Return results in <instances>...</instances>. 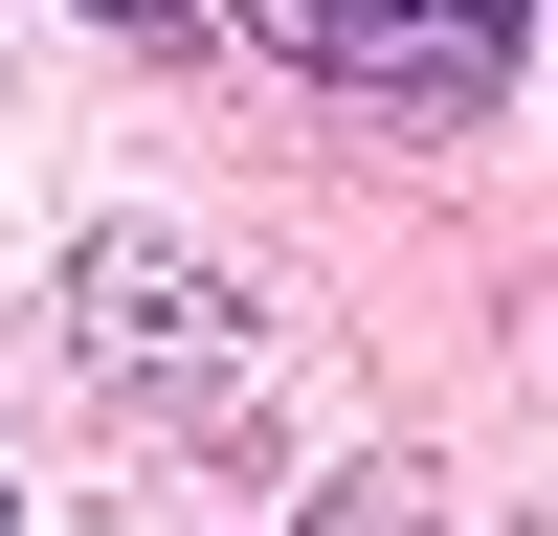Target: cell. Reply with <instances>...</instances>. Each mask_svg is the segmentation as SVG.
Segmentation results:
<instances>
[{
  "mask_svg": "<svg viewBox=\"0 0 558 536\" xmlns=\"http://www.w3.org/2000/svg\"><path fill=\"white\" fill-rule=\"evenodd\" d=\"M68 336H89V380H246V291H223L179 223H89L68 246Z\"/></svg>",
  "mask_w": 558,
  "mask_h": 536,
  "instance_id": "1",
  "label": "cell"
},
{
  "mask_svg": "<svg viewBox=\"0 0 558 536\" xmlns=\"http://www.w3.org/2000/svg\"><path fill=\"white\" fill-rule=\"evenodd\" d=\"M536 0H246V45H291L313 89H402V112H470L514 68Z\"/></svg>",
  "mask_w": 558,
  "mask_h": 536,
  "instance_id": "2",
  "label": "cell"
},
{
  "mask_svg": "<svg viewBox=\"0 0 558 536\" xmlns=\"http://www.w3.org/2000/svg\"><path fill=\"white\" fill-rule=\"evenodd\" d=\"M313 536H447V491H425V447H380V470H336V491H313Z\"/></svg>",
  "mask_w": 558,
  "mask_h": 536,
  "instance_id": "3",
  "label": "cell"
},
{
  "mask_svg": "<svg viewBox=\"0 0 558 536\" xmlns=\"http://www.w3.org/2000/svg\"><path fill=\"white\" fill-rule=\"evenodd\" d=\"M112 23H179V0H112Z\"/></svg>",
  "mask_w": 558,
  "mask_h": 536,
  "instance_id": "4",
  "label": "cell"
}]
</instances>
